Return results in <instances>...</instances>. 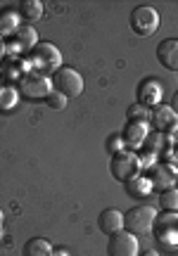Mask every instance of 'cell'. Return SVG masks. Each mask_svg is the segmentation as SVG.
<instances>
[{
    "label": "cell",
    "instance_id": "4",
    "mask_svg": "<svg viewBox=\"0 0 178 256\" xmlns=\"http://www.w3.org/2000/svg\"><path fill=\"white\" fill-rule=\"evenodd\" d=\"M160 12L152 8V5H138V8L131 10V14H128V26L136 36H142L148 38L152 34H157V28H160Z\"/></svg>",
    "mask_w": 178,
    "mask_h": 256
},
{
    "label": "cell",
    "instance_id": "30",
    "mask_svg": "<svg viewBox=\"0 0 178 256\" xmlns=\"http://www.w3.org/2000/svg\"><path fill=\"white\" fill-rule=\"evenodd\" d=\"M138 256H160V252H157V249H145V252H140Z\"/></svg>",
    "mask_w": 178,
    "mask_h": 256
},
{
    "label": "cell",
    "instance_id": "9",
    "mask_svg": "<svg viewBox=\"0 0 178 256\" xmlns=\"http://www.w3.org/2000/svg\"><path fill=\"white\" fill-rule=\"evenodd\" d=\"M140 254V242L128 230H119L110 235L107 240V256H138Z\"/></svg>",
    "mask_w": 178,
    "mask_h": 256
},
{
    "label": "cell",
    "instance_id": "27",
    "mask_svg": "<svg viewBox=\"0 0 178 256\" xmlns=\"http://www.w3.org/2000/svg\"><path fill=\"white\" fill-rule=\"evenodd\" d=\"M166 138H169V142H171V145H176V147H178V126L174 128V130H171V133H169Z\"/></svg>",
    "mask_w": 178,
    "mask_h": 256
},
{
    "label": "cell",
    "instance_id": "24",
    "mask_svg": "<svg viewBox=\"0 0 178 256\" xmlns=\"http://www.w3.org/2000/svg\"><path fill=\"white\" fill-rule=\"evenodd\" d=\"M104 150L110 152V156H112V154H119V152H124V150H126V142H124L122 133H112V136L107 138V142H104Z\"/></svg>",
    "mask_w": 178,
    "mask_h": 256
},
{
    "label": "cell",
    "instance_id": "35",
    "mask_svg": "<svg viewBox=\"0 0 178 256\" xmlns=\"http://www.w3.org/2000/svg\"><path fill=\"white\" fill-rule=\"evenodd\" d=\"M0 235H2V230H0Z\"/></svg>",
    "mask_w": 178,
    "mask_h": 256
},
{
    "label": "cell",
    "instance_id": "21",
    "mask_svg": "<svg viewBox=\"0 0 178 256\" xmlns=\"http://www.w3.org/2000/svg\"><path fill=\"white\" fill-rule=\"evenodd\" d=\"M19 90L17 86H2L0 88V112H10L19 104Z\"/></svg>",
    "mask_w": 178,
    "mask_h": 256
},
{
    "label": "cell",
    "instance_id": "33",
    "mask_svg": "<svg viewBox=\"0 0 178 256\" xmlns=\"http://www.w3.org/2000/svg\"><path fill=\"white\" fill-rule=\"evenodd\" d=\"M0 88H2V78H0Z\"/></svg>",
    "mask_w": 178,
    "mask_h": 256
},
{
    "label": "cell",
    "instance_id": "31",
    "mask_svg": "<svg viewBox=\"0 0 178 256\" xmlns=\"http://www.w3.org/2000/svg\"><path fill=\"white\" fill-rule=\"evenodd\" d=\"M171 107H174V112H176V114H178V92H176V95H174V100H171Z\"/></svg>",
    "mask_w": 178,
    "mask_h": 256
},
{
    "label": "cell",
    "instance_id": "25",
    "mask_svg": "<svg viewBox=\"0 0 178 256\" xmlns=\"http://www.w3.org/2000/svg\"><path fill=\"white\" fill-rule=\"evenodd\" d=\"M46 102H48V107H50V110L60 112V110H64V107H66V102H69V100H66V98L62 95V92L52 90V92H50V95L46 98Z\"/></svg>",
    "mask_w": 178,
    "mask_h": 256
},
{
    "label": "cell",
    "instance_id": "14",
    "mask_svg": "<svg viewBox=\"0 0 178 256\" xmlns=\"http://www.w3.org/2000/svg\"><path fill=\"white\" fill-rule=\"evenodd\" d=\"M157 60L164 69L178 72V38H164L157 46Z\"/></svg>",
    "mask_w": 178,
    "mask_h": 256
},
{
    "label": "cell",
    "instance_id": "12",
    "mask_svg": "<svg viewBox=\"0 0 178 256\" xmlns=\"http://www.w3.org/2000/svg\"><path fill=\"white\" fill-rule=\"evenodd\" d=\"M150 124L154 126V130H160V133H164V136H169L171 130L178 126V114L174 112L171 104H160L157 110H152Z\"/></svg>",
    "mask_w": 178,
    "mask_h": 256
},
{
    "label": "cell",
    "instance_id": "7",
    "mask_svg": "<svg viewBox=\"0 0 178 256\" xmlns=\"http://www.w3.org/2000/svg\"><path fill=\"white\" fill-rule=\"evenodd\" d=\"M154 240L164 247H176L178 244V211H162L154 218L152 226Z\"/></svg>",
    "mask_w": 178,
    "mask_h": 256
},
{
    "label": "cell",
    "instance_id": "5",
    "mask_svg": "<svg viewBox=\"0 0 178 256\" xmlns=\"http://www.w3.org/2000/svg\"><path fill=\"white\" fill-rule=\"evenodd\" d=\"M50 81H52V90L62 92L66 100H74L78 98L81 92H84V76L72 69V66H62V69H57L52 76H50Z\"/></svg>",
    "mask_w": 178,
    "mask_h": 256
},
{
    "label": "cell",
    "instance_id": "13",
    "mask_svg": "<svg viewBox=\"0 0 178 256\" xmlns=\"http://www.w3.org/2000/svg\"><path fill=\"white\" fill-rule=\"evenodd\" d=\"M176 178H178V171L176 168H171L166 162H162V164H157V166H152L150 168V180H152V185H154V190L157 192L176 188Z\"/></svg>",
    "mask_w": 178,
    "mask_h": 256
},
{
    "label": "cell",
    "instance_id": "22",
    "mask_svg": "<svg viewBox=\"0 0 178 256\" xmlns=\"http://www.w3.org/2000/svg\"><path fill=\"white\" fill-rule=\"evenodd\" d=\"M152 119V112L148 107H142V104H131L128 110H126V121H142V124H150Z\"/></svg>",
    "mask_w": 178,
    "mask_h": 256
},
{
    "label": "cell",
    "instance_id": "32",
    "mask_svg": "<svg viewBox=\"0 0 178 256\" xmlns=\"http://www.w3.org/2000/svg\"><path fill=\"white\" fill-rule=\"evenodd\" d=\"M2 220H5V214H2V209H0V226H2Z\"/></svg>",
    "mask_w": 178,
    "mask_h": 256
},
{
    "label": "cell",
    "instance_id": "19",
    "mask_svg": "<svg viewBox=\"0 0 178 256\" xmlns=\"http://www.w3.org/2000/svg\"><path fill=\"white\" fill-rule=\"evenodd\" d=\"M52 252L55 247L46 238H31L22 247V256H52Z\"/></svg>",
    "mask_w": 178,
    "mask_h": 256
},
{
    "label": "cell",
    "instance_id": "17",
    "mask_svg": "<svg viewBox=\"0 0 178 256\" xmlns=\"http://www.w3.org/2000/svg\"><path fill=\"white\" fill-rule=\"evenodd\" d=\"M152 192H154V185H152V180H150V176L148 174L136 176L133 180L126 183V194H128L131 200H148Z\"/></svg>",
    "mask_w": 178,
    "mask_h": 256
},
{
    "label": "cell",
    "instance_id": "8",
    "mask_svg": "<svg viewBox=\"0 0 178 256\" xmlns=\"http://www.w3.org/2000/svg\"><path fill=\"white\" fill-rule=\"evenodd\" d=\"M136 102L150 112L157 110L160 104H164V83L157 76H145L136 88Z\"/></svg>",
    "mask_w": 178,
    "mask_h": 256
},
{
    "label": "cell",
    "instance_id": "15",
    "mask_svg": "<svg viewBox=\"0 0 178 256\" xmlns=\"http://www.w3.org/2000/svg\"><path fill=\"white\" fill-rule=\"evenodd\" d=\"M19 26H22V14H19V10L12 8V5L0 8V38H12Z\"/></svg>",
    "mask_w": 178,
    "mask_h": 256
},
{
    "label": "cell",
    "instance_id": "3",
    "mask_svg": "<svg viewBox=\"0 0 178 256\" xmlns=\"http://www.w3.org/2000/svg\"><path fill=\"white\" fill-rule=\"evenodd\" d=\"M110 174L116 183H128L133 180L136 176L142 174V166H140V156L131 152V150H124L119 154H112L110 156Z\"/></svg>",
    "mask_w": 178,
    "mask_h": 256
},
{
    "label": "cell",
    "instance_id": "29",
    "mask_svg": "<svg viewBox=\"0 0 178 256\" xmlns=\"http://www.w3.org/2000/svg\"><path fill=\"white\" fill-rule=\"evenodd\" d=\"M8 57V50H5V38H0V62Z\"/></svg>",
    "mask_w": 178,
    "mask_h": 256
},
{
    "label": "cell",
    "instance_id": "23",
    "mask_svg": "<svg viewBox=\"0 0 178 256\" xmlns=\"http://www.w3.org/2000/svg\"><path fill=\"white\" fill-rule=\"evenodd\" d=\"M160 202L164 211H178V188H169V190L160 192Z\"/></svg>",
    "mask_w": 178,
    "mask_h": 256
},
{
    "label": "cell",
    "instance_id": "2",
    "mask_svg": "<svg viewBox=\"0 0 178 256\" xmlns=\"http://www.w3.org/2000/svg\"><path fill=\"white\" fill-rule=\"evenodd\" d=\"M154 218H157V209L154 206H150V204H136L128 211H124V230L133 232L136 238H142V235L152 232Z\"/></svg>",
    "mask_w": 178,
    "mask_h": 256
},
{
    "label": "cell",
    "instance_id": "34",
    "mask_svg": "<svg viewBox=\"0 0 178 256\" xmlns=\"http://www.w3.org/2000/svg\"><path fill=\"white\" fill-rule=\"evenodd\" d=\"M176 188H178V178H176Z\"/></svg>",
    "mask_w": 178,
    "mask_h": 256
},
{
    "label": "cell",
    "instance_id": "10",
    "mask_svg": "<svg viewBox=\"0 0 178 256\" xmlns=\"http://www.w3.org/2000/svg\"><path fill=\"white\" fill-rule=\"evenodd\" d=\"M148 136H150V124H142V121H126L122 130L126 150H131V152H140Z\"/></svg>",
    "mask_w": 178,
    "mask_h": 256
},
{
    "label": "cell",
    "instance_id": "26",
    "mask_svg": "<svg viewBox=\"0 0 178 256\" xmlns=\"http://www.w3.org/2000/svg\"><path fill=\"white\" fill-rule=\"evenodd\" d=\"M140 166H142V171H148V168H152V166H157V159L160 156L157 154H152V152H148V150H140Z\"/></svg>",
    "mask_w": 178,
    "mask_h": 256
},
{
    "label": "cell",
    "instance_id": "20",
    "mask_svg": "<svg viewBox=\"0 0 178 256\" xmlns=\"http://www.w3.org/2000/svg\"><path fill=\"white\" fill-rule=\"evenodd\" d=\"M19 14H22V19H26L28 24L34 26V22H38V19L43 17V10H46V5L40 2V0H22L17 5Z\"/></svg>",
    "mask_w": 178,
    "mask_h": 256
},
{
    "label": "cell",
    "instance_id": "18",
    "mask_svg": "<svg viewBox=\"0 0 178 256\" xmlns=\"http://www.w3.org/2000/svg\"><path fill=\"white\" fill-rule=\"evenodd\" d=\"M142 150H148V152H152V154H157V156H162V154L166 156L171 152V142L164 133H160V130H150V136H148V140H145Z\"/></svg>",
    "mask_w": 178,
    "mask_h": 256
},
{
    "label": "cell",
    "instance_id": "16",
    "mask_svg": "<svg viewBox=\"0 0 178 256\" xmlns=\"http://www.w3.org/2000/svg\"><path fill=\"white\" fill-rule=\"evenodd\" d=\"M98 228L102 230L104 235L110 238L114 232L124 230V211L119 209H104L100 216H98Z\"/></svg>",
    "mask_w": 178,
    "mask_h": 256
},
{
    "label": "cell",
    "instance_id": "28",
    "mask_svg": "<svg viewBox=\"0 0 178 256\" xmlns=\"http://www.w3.org/2000/svg\"><path fill=\"white\" fill-rule=\"evenodd\" d=\"M52 256H72V254H69V249H66V247H55Z\"/></svg>",
    "mask_w": 178,
    "mask_h": 256
},
{
    "label": "cell",
    "instance_id": "6",
    "mask_svg": "<svg viewBox=\"0 0 178 256\" xmlns=\"http://www.w3.org/2000/svg\"><path fill=\"white\" fill-rule=\"evenodd\" d=\"M17 90H19V95H24L28 100H46L48 95L52 92V81H50V76L31 69L17 83Z\"/></svg>",
    "mask_w": 178,
    "mask_h": 256
},
{
    "label": "cell",
    "instance_id": "11",
    "mask_svg": "<svg viewBox=\"0 0 178 256\" xmlns=\"http://www.w3.org/2000/svg\"><path fill=\"white\" fill-rule=\"evenodd\" d=\"M26 72H31V69H28V64L24 57H5V60L0 62V78L8 81V86L19 83Z\"/></svg>",
    "mask_w": 178,
    "mask_h": 256
},
{
    "label": "cell",
    "instance_id": "1",
    "mask_svg": "<svg viewBox=\"0 0 178 256\" xmlns=\"http://www.w3.org/2000/svg\"><path fill=\"white\" fill-rule=\"evenodd\" d=\"M24 60H26L28 69L46 74V76H52L57 69H62V52H60V48L55 43H48V40H40L34 50H28L24 55Z\"/></svg>",
    "mask_w": 178,
    "mask_h": 256
}]
</instances>
